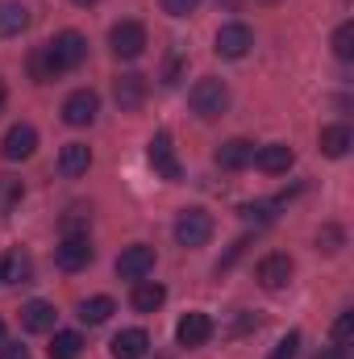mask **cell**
I'll return each mask as SVG.
<instances>
[{"label": "cell", "mask_w": 354, "mask_h": 359, "mask_svg": "<svg viewBox=\"0 0 354 359\" xmlns=\"http://www.w3.org/2000/svg\"><path fill=\"white\" fill-rule=\"evenodd\" d=\"M42 50H46V59H50V72L63 76V72H76V67L88 59V38H84L80 29H63V34H59L55 42H46Z\"/></svg>", "instance_id": "1"}, {"label": "cell", "mask_w": 354, "mask_h": 359, "mask_svg": "<svg viewBox=\"0 0 354 359\" xmlns=\"http://www.w3.org/2000/svg\"><path fill=\"white\" fill-rule=\"evenodd\" d=\"M187 100H192V113H200V117L208 121V117H221V113H225V104H229V88H225L217 76H204V80L192 84Z\"/></svg>", "instance_id": "2"}, {"label": "cell", "mask_w": 354, "mask_h": 359, "mask_svg": "<svg viewBox=\"0 0 354 359\" xmlns=\"http://www.w3.org/2000/svg\"><path fill=\"white\" fill-rule=\"evenodd\" d=\"M213 238V213L208 209H183L176 217V243L179 247H204Z\"/></svg>", "instance_id": "3"}, {"label": "cell", "mask_w": 354, "mask_h": 359, "mask_svg": "<svg viewBox=\"0 0 354 359\" xmlns=\"http://www.w3.org/2000/svg\"><path fill=\"white\" fill-rule=\"evenodd\" d=\"M108 46L117 59H138L146 50V25L142 21H117L108 29Z\"/></svg>", "instance_id": "4"}, {"label": "cell", "mask_w": 354, "mask_h": 359, "mask_svg": "<svg viewBox=\"0 0 354 359\" xmlns=\"http://www.w3.org/2000/svg\"><path fill=\"white\" fill-rule=\"evenodd\" d=\"M250 46H255L250 25L229 21V25H221V29H217V55H221V59H246V55H250Z\"/></svg>", "instance_id": "5"}, {"label": "cell", "mask_w": 354, "mask_h": 359, "mask_svg": "<svg viewBox=\"0 0 354 359\" xmlns=\"http://www.w3.org/2000/svg\"><path fill=\"white\" fill-rule=\"evenodd\" d=\"M34 151H38V130H34L29 121L8 126V134H4V142H0V155H4L8 163H21V159H29Z\"/></svg>", "instance_id": "6"}, {"label": "cell", "mask_w": 354, "mask_h": 359, "mask_svg": "<svg viewBox=\"0 0 354 359\" xmlns=\"http://www.w3.org/2000/svg\"><path fill=\"white\" fill-rule=\"evenodd\" d=\"M150 271H155V247H146V243H134L117 255V276L121 280H146Z\"/></svg>", "instance_id": "7"}, {"label": "cell", "mask_w": 354, "mask_h": 359, "mask_svg": "<svg viewBox=\"0 0 354 359\" xmlns=\"http://www.w3.org/2000/svg\"><path fill=\"white\" fill-rule=\"evenodd\" d=\"M96 113H100V96L92 88H80V92H71L67 100H63V121L67 126H92L96 121Z\"/></svg>", "instance_id": "8"}, {"label": "cell", "mask_w": 354, "mask_h": 359, "mask_svg": "<svg viewBox=\"0 0 354 359\" xmlns=\"http://www.w3.org/2000/svg\"><path fill=\"white\" fill-rule=\"evenodd\" d=\"M150 168H155L163 180H171V184L183 176V168H179L176 147H171V134H167V130H159V134L150 138Z\"/></svg>", "instance_id": "9"}, {"label": "cell", "mask_w": 354, "mask_h": 359, "mask_svg": "<svg viewBox=\"0 0 354 359\" xmlns=\"http://www.w3.org/2000/svg\"><path fill=\"white\" fill-rule=\"evenodd\" d=\"M55 264L63 271H80L92 264V243L88 234H63V243H59V251H55Z\"/></svg>", "instance_id": "10"}, {"label": "cell", "mask_w": 354, "mask_h": 359, "mask_svg": "<svg viewBox=\"0 0 354 359\" xmlns=\"http://www.w3.org/2000/svg\"><path fill=\"white\" fill-rule=\"evenodd\" d=\"M176 339H179V347H204L208 339H213V318L208 313H183L179 318V326H176Z\"/></svg>", "instance_id": "11"}, {"label": "cell", "mask_w": 354, "mask_h": 359, "mask_svg": "<svg viewBox=\"0 0 354 359\" xmlns=\"http://www.w3.org/2000/svg\"><path fill=\"white\" fill-rule=\"evenodd\" d=\"M250 163H255V142H246V138H229V142L217 147V168H225V172H242V168H250Z\"/></svg>", "instance_id": "12"}, {"label": "cell", "mask_w": 354, "mask_h": 359, "mask_svg": "<svg viewBox=\"0 0 354 359\" xmlns=\"http://www.w3.org/2000/svg\"><path fill=\"white\" fill-rule=\"evenodd\" d=\"M255 163L263 168L267 176H279V172H288L292 163H296V151L288 147V142H267L255 151Z\"/></svg>", "instance_id": "13"}, {"label": "cell", "mask_w": 354, "mask_h": 359, "mask_svg": "<svg viewBox=\"0 0 354 359\" xmlns=\"http://www.w3.org/2000/svg\"><path fill=\"white\" fill-rule=\"evenodd\" d=\"M108 351H113V359H142L146 351H150V334L146 330H121L113 343H108Z\"/></svg>", "instance_id": "14"}, {"label": "cell", "mask_w": 354, "mask_h": 359, "mask_svg": "<svg viewBox=\"0 0 354 359\" xmlns=\"http://www.w3.org/2000/svg\"><path fill=\"white\" fill-rule=\"evenodd\" d=\"M55 305L50 301H29L25 309H21V326L29 330V334H46V330H55Z\"/></svg>", "instance_id": "15"}, {"label": "cell", "mask_w": 354, "mask_h": 359, "mask_svg": "<svg viewBox=\"0 0 354 359\" xmlns=\"http://www.w3.org/2000/svg\"><path fill=\"white\" fill-rule=\"evenodd\" d=\"M288 280H292V259H288V255L275 251V255H267L263 264H259V284H263V288L275 292V288H283Z\"/></svg>", "instance_id": "16"}, {"label": "cell", "mask_w": 354, "mask_h": 359, "mask_svg": "<svg viewBox=\"0 0 354 359\" xmlns=\"http://www.w3.org/2000/svg\"><path fill=\"white\" fill-rule=\"evenodd\" d=\"M163 301H167V288H163V284H155V280H134V297H129V305H134L138 313H155Z\"/></svg>", "instance_id": "17"}, {"label": "cell", "mask_w": 354, "mask_h": 359, "mask_svg": "<svg viewBox=\"0 0 354 359\" xmlns=\"http://www.w3.org/2000/svg\"><path fill=\"white\" fill-rule=\"evenodd\" d=\"M113 96H117V104H121V109H138V104L146 100V76H138V72L117 76V88H113Z\"/></svg>", "instance_id": "18"}, {"label": "cell", "mask_w": 354, "mask_h": 359, "mask_svg": "<svg viewBox=\"0 0 354 359\" xmlns=\"http://www.w3.org/2000/svg\"><path fill=\"white\" fill-rule=\"evenodd\" d=\"M88 168H92L88 142H67V147L59 151V172H63V176H84Z\"/></svg>", "instance_id": "19"}, {"label": "cell", "mask_w": 354, "mask_h": 359, "mask_svg": "<svg viewBox=\"0 0 354 359\" xmlns=\"http://www.w3.org/2000/svg\"><path fill=\"white\" fill-rule=\"evenodd\" d=\"M29 25V8L17 0H0V38H17Z\"/></svg>", "instance_id": "20"}, {"label": "cell", "mask_w": 354, "mask_h": 359, "mask_svg": "<svg viewBox=\"0 0 354 359\" xmlns=\"http://www.w3.org/2000/svg\"><path fill=\"white\" fill-rule=\"evenodd\" d=\"M351 147H354L351 126H325V130H321V151H325L330 159H342Z\"/></svg>", "instance_id": "21"}, {"label": "cell", "mask_w": 354, "mask_h": 359, "mask_svg": "<svg viewBox=\"0 0 354 359\" xmlns=\"http://www.w3.org/2000/svg\"><path fill=\"white\" fill-rule=\"evenodd\" d=\"M113 313H117L113 297H92V301H84V305H80V322H88V326H104Z\"/></svg>", "instance_id": "22"}, {"label": "cell", "mask_w": 354, "mask_h": 359, "mask_svg": "<svg viewBox=\"0 0 354 359\" xmlns=\"http://www.w3.org/2000/svg\"><path fill=\"white\" fill-rule=\"evenodd\" d=\"M50 359H80V351H84V339L76 334V330H59L55 339H50Z\"/></svg>", "instance_id": "23"}, {"label": "cell", "mask_w": 354, "mask_h": 359, "mask_svg": "<svg viewBox=\"0 0 354 359\" xmlns=\"http://www.w3.org/2000/svg\"><path fill=\"white\" fill-rule=\"evenodd\" d=\"M334 55H338V59H354V25L351 21L338 25V34H334Z\"/></svg>", "instance_id": "24"}, {"label": "cell", "mask_w": 354, "mask_h": 359, "mask_svg": "<svg viewBox=\"0 0 354 359\" xmlns=\"http://www.w3.org/2000/svg\"><path fill=\"white\" fill-rule=\"evenodd\" d=\"M351 339H354V313L342 309L338 322H334V347H351Z\"/></svg>", "instance_id": "25"}, {"label": "cell", "mask_w": 354, "mask_h": 359, "mask_svg": "<svg viewBox=\"0 0 354 359\" xmlns=\"http://www.w3.org/2000/svg\"><path fill=\"white\" fill-rule=\"evenodd\" d=\"M242 217H246V222H259V226H267V222L275 217V201H259V205H246V209H242Z\"/></svg>", "instance_id": "26"}, {"label": "cell", "mask_w": 354, "mask_h": 359, "mask_svg": "<svg viewBox=\"0 0 354 359\" xmlns=\"http://www.w3.org/2000/svg\"><path fill=\"white\" fill-rule=\"evenodd\" d=\"M63 234H88V213H84V209H67Z\"/></svg>", "instance_id": "27"}, {"label": "cell", "mask_w": 354, "mask_h": 359, "mask_svg": "<svg viewBox=\"0 0 354 359\" xmlns=\"http://www.w3.org/2000/svg\"><path fill=\"white\" fill-rule=\"evenodd\" d=\"M296 351H300V334L292 330V334H283V339L275 343V351H271V359H296Z\"/></svg>", "instance_id": "28"}, {"label": "cell", "mask_w": 354, "mask_h": 359, "mask_svg": "<svg viewBox=\"0 0 354 359\" xmlns=\"http://www.w3.org/2000/svg\"><path fill=\"white\" fill-rule=\"evenodd\" d=\"M196 4H200V0H163V13H171V17H187Z\"/></svg>", "instance_id": "29"}, {"label": "cell", "mask_w": 354, "mask_h": 359, "mask_svg": "<svg viewBox=\"0 0 354 359\" xmlns=\"http://www.w3.org/2000/svg\"><path fill=\"white\" fill-rule=\"evenodd\" d=\"M0 359H29V347H21V343H0Z\"/></svg>", "instance_id": "30"}, {"label": "cell", "mask_w": 354, "mask_h": 359, "mask_svg": "<svg viewBox=\"0 0 354 359\" xmlns=\"http://www.w3.org/2000/svg\"><path fill=\"white\" fill-rule=\"evenodd\" d=\"M321 243H325L321 251H338V243H342V230H334V226H325V230H321Z\"/></svg>", "instance_id": "31"}, {"label": "cell", "mask_w": 354, "mask_h": 359, "mask_svg": "<svg viewBox=\"0 0 354 359\" xmlns=\"http://www.w3.org/2000/svg\"><path fill=\"white\" fill-rule=\"evenodd\" d=\"M317 359H346V347H330V351H321Z\"/></svg>", "instance_id": "32"}, {"label": "cell", "mask_w": 354, "mask_h": 359, "mask_svg": "<svg viewBox=\"0 0 354 359\" xmlns=\"http://www.w3.org/2000/svg\"><path fill=\"white\" fill-rule=\"evenodd\" d=\"M0 284H8V251L0 255Z\"/></svg>", "instance_id": "33"}, {"label": "cell", "mask_w": 354, "mask_h": 359, "mask_svg": "<svg viewBox=\"0 0 354 359\" xmlns=\"http://www.w3.org/2000/svg\"><path fill=\"white\" fill-rule=\"evenodd\" d=\"M4 100H8V92H4V80H0V109H4Z\"/></svg>", "instance_id": "34"}, {"label": "cell", "mask_w": 354, "mask_h": 359, "mask_svg": "<svg viewBox=\"0 0 354 359\" xmlns=\"http://www.w3.org/2000/svg\"><path fill=\"white\" fill-rule=\"evenodd\" d=\"M76 4H80V8H88V4H100V0H76Z\"/></svg>", "instance_id": "35"}, {"label": "cell", "mask_w": 354, "mask_h": 359, "mask_svg": "<svg viewBox=\"0 0 354 359\" xmlns=\"http://www.w3.org/2000/svg\"><path fill=\"white\" fill-rule=\"evenodd\" d=\"M0 343H4V322H0Z\"/></svg>", "instance_id": "36"}]
</instances>
